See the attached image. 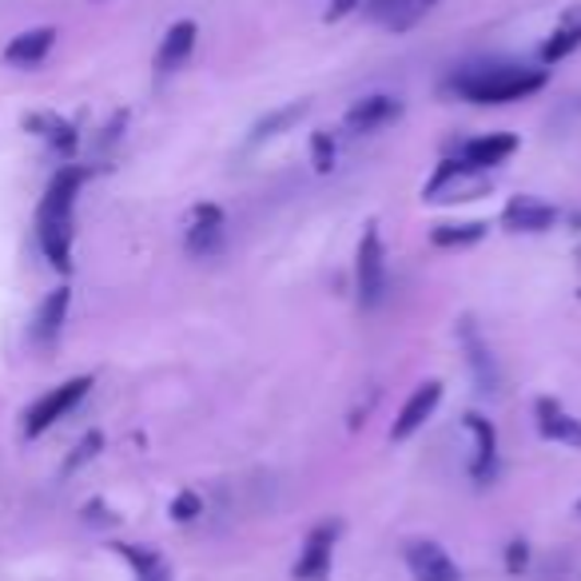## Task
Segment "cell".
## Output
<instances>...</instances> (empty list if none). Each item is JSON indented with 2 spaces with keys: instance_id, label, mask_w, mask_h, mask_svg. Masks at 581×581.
Segmentation results:
<instances>
[{
  "instance_id": "1",
  "label": "cell",
  "mask_w": 581,
  "mask_h": 581,
  "mask_svg": "<svg viewBox=\"0 0 581 581\" xmlns=\"http://www.w3.org/2000/svg\"><path fill=\"white\" fill-rule=\"evenodd\" d=\"M549 84V68H526V65H483V68H462L450 80L454 96L466 104H514V100H530Z\"/></svg>"
},
{
  "instance_id": "2",
  "label": "cell",
  "mask_w": 581,
  "mask_h": 581,
  "mask_svg": "<svg viewBox=\"0 0 581 581\" xmlns=\"http://www.w3.org/2000/svg\"><path fill=\"white\" fill-rule=\"evenodd\" d=\"M483 196H490V172L462 164L458 155L439 160V167L430 172L427 187H422L427 204H474V199Z\"/></svg>"
},
{
  "instance_id": "3",
  "label": "cell",
  "mask_w": 581,
  "mask_h": 581,
  "mask_svg": "<svg viewBox=\"0 0 581 581\" xmlns=\"http://www.w3.org/2000/svg\"><path fill=\"white\" fill-rule=\"evenodd\" d=\"M355 291H359V307L374 311L386 295V247L379 235V223H367L355 247Z\"/></svg>"
},
{
  "instance_id": "4",
  "label": "cell",
  "mask_w": 581,
  "mask_h": 581,
  "mask_svg": "<svg viewBox=\"0 0 581 581\" xmlns=\"http://www.w3.org/2000/svg\"><path fill=\"white\" fill-rule=\"evenodd\" d=\"M92 391V374H77V379H68V383L53 386L48 395H40L33 406H28V415H24V439H40L45 430H53L56 422L65 415H72Z\"/></svg>"
},
{
  "instance_id": "5",
  "label": "cell",
  "mask_w": 581,
  "mask_h": 581,
  "mask_svg": "<svg viewBox=\"0 0 581 581\" xmlns=\"http://www.w3.org/2000/svg\"><path fill=\"white\" fill-rule=\"evenodd\" d=\"M454 335H458V347H462V355H466V367H470L478 391L490 398L502 395V367H498V359H493L490 342L483 339V327L474 323V315H462Z\"/></svg>"
},
{
  "instance_id": "6",
  "label": "cell",
  "mask_w": 581,
  "mask_h": 581,
  "mask_svg": "<svg viewBox=\"0 0 581 581\" xmlns=\"http://www.w3.org/2000/svg\"><path fill=\"white\" fill-rule=\"evenodd\" d=\"M339 522H318L307 534L303 549H299L295 566H291V578L295 581H327L335 570V542H339Z\"/></svg>"
},
{
  "instance_id": "7",
  "label": "cell",
  "mask_w": 581,
  "mask_h": 581,
  "mask_svg": "<svg viewBox=\"0 0 581 581\" xmlns=\"http://www.w3.org/2000/svg\"><path fill=\"white\" fill-rule=\"evenodd\" d=\"M223 208L220 204H196L191 216H187V235H184V247L191 259H211V255H220L223 247Z\"/></svg>"
},
{
  "instance_id": "8",
  "label": "cell",
  "mask_w": 581,
  "mask_h": 581,
  "mask_svg": "<svg viewBox=\"0 0 581 581\" xmlns=\"http://www.w3.org/2000/svg\"><path fill=\"white\" fill-rule=\"evenodd\" d=\"M462 427L470 434L474 442V454H470V478L478 486H490L498 478V430L486 415L470 410V415H462Z\"/></svg>"
},
{
  "instance_id": "9",
  "label": "cell",
  "mask_w": 581,
  "mask_h": 581,
  "mask_svg": "<svg viewBox=\"0 0 581 581\" xmlns=\"http://www.w3.org/2000/svg\"><path fill=\"white\" fill-rule=\"evenodd\" d=\"M439 0H362L359 9L371 24H383L386 33H410L434 12Z\"/></svg>"
},
{
  "instance_id": "10",
  "label": "cell",
  "mask_w": 581,
  "mask_h": 581,
  "mask_svg": "<svg viewBox=\"0 0 581 581\" xmlns=\"http://www.w3.org/2000/svg\"><path fill=\"white\" fill-rule=\"evenodd\" d=\"M439 403H442V383H439V379H427V383H418L415 395L406 398L403 410H398L395 427H391V442L415 439L418 430L427 427V418H434Z\"/></svg>"
},
{
  "instance_id": "11",
  "label": "cell",
  "mask_w": 581,
  "mask_h": 581,
  "mask_svg": "<svg viewBox=\"0 0 581 581\" xmlns=\"http://www.w3.org/2000/svg\"><path fill=\"white\" fill-rule=\"evenodd\" d=\"M89 179V167H77V164H65L60 172L53 176L48 184L45 199H40V208H36V220H72V208H77V196L80 187Z\"/></svg>"
},
{
  "instance_id": "12",
  "label": "cell",
  "mask_w": 581,
  "mask_h": 581,
  "mask_svg": "<svg viewBox=\"0 0 581 581\" xmlns=\"http://www.w3.org/2000/svg\"><path fill=\"white\" fill-rule=\"evenodd\" d=\"M398 116H403V100L386 96V92H374V96L355 100L351 108H347V116H342V124H347L351 136H371L379 128H386V124H395Z\"/></svg>"
},
{
  "instance_id": "13",
  "label": "cell",
  "mask_w": 581,
  "mask_h": 581,
  "mask_svg": "<svg viewBox=\"0 0 581 581\" xmlns=\"http://www.w3.org/2000/svg\"><path fill=\"white\" fill-rule=\"evenodd\" d=\"M554 223H558V208L546 204V199H537V196L506 199V208H502L506 231H514V235H546Z\"/></svg>"
},
{
  "instance_id": "14",
  "label": "cell",
  "mask_w": 581,
  "mask_h": 581,
  "mask_svg": "<svg viewBox=\"0 0 581 581\" xmlns=\"http://www.w3.org/2000/svg\"><path fill=\"white\" fill-rule=\"evenodd\" d=\"M406 570L415 581H462V570L439 542H410L406 546Z\"/></svg>"
},
{
  "instance_id": "15",
  "label": "cell",
  "mask_w": 581,
  "mask_h": 581,
  "mask_svg": "<svg viewBox=\"0 0 581 581\" xmlns=\"http://www.w3.org/2000/svg\"><path fill=\"white\" fill-rule=\"evenodd\" d=\"M534 418H537V434L546 442H561V446L581 450V418H573L558 398H549V395L537 398Z\"/></svg>"
},
{
  "instance_id": "16",
  "label": "cell",
  "mask_w": 581,
  "mask_h": 581,
  "mask_svg": "<svg viewBox=\"0 0 581 581\" xmlns=\"http://www.w3.org/2000/svg\"><path fill=\"white\" fill-rule=\"evenodd\" d=\"M514 152H518V136L486 132V136H474V140L462 143L458 160H462V164L478 167V172H493V167H502Z\"/></svg>"
},
{
  "instance_id": "17",
  "label": "cell",
  "mask_w": 581,
  "mask_h": 581,
  "mask_svg": "<svg viewBox=\"0 0 581 581\" xmlns=\"http://www.w3.org/2000/svg\"><path fill=\"white\" fill-rule=\"evenodd\" d=\"M196 40H199V24L196 21L172 24V28L164 33V40H160V48H155V72H160V77L179 72V68L191 60V53H196Z\"/></svg>"
},
{
  "instance_id": "18",
  "label": "cell",
  "mask_w": 581,
  "mask_h": 581,
  "mask_svg": "<svg viewBox=\"0 0 581 581\" xmlns=\"http://www.w3.org/2000/svg\"><path fill=\"white\" fill-rule=\"evenodd\" d=\"M578 48H581V4H570V9L561 12V21L554 24V33L542 40L537 60H542V68H554L561 60H570Z\"/></svg>"
},
{
  "instance_id": "19",
  "label": "cell",
  "mask_w": 581,
  "mask_h": 581,
  "mask_svg": "<svg viewBox=\"0 0 581 581\" xmlns=\"http://www.w3.org/2000/svg\"><path fill=\"white\" fill-rule=\"evenodd\" d=\"M68 307H72V291H68V287H56V291H48V295L40 299V307H36V318H33L36 347H45V351L48 347H56L60 330H65Z\"/></svg>"
},
{
  "instance_id": "20",
  "label": "cell",
  "mask_w": 581,
  "mask_h": 581,
  "mask_svg": "<svg viewBox=\"0 0 581 581\" xmlns=\"http://www.w3.org/2000/svg\"><path fill=\"white\" fill-rule=\"evenodd\" d=\"M36 240H40V252L56 271H72V240H77L72 220H36Z\"/></svg>"
},
{
  "instance_id": "21",
  "label": "cell",
  "mask_w": 581,
  "mask_h": 581,
  "mask_svg": "<svg viewBox=\"0 0 581 581\" xmlns=\"http://www.w3.org/2000/svg\"><path fill=\"white\" fill-rule=\"evenodd\" d=\"M53 45H56L53 24H45V28H28V33L12 36L9 45H4V60H9L12 68H36V65H45V56L53 53Z\"/></svg>"
},
{
  "instance_id": "22",
  "label": "cell",
  "mask_w": 581,
  "mask_h": 581,
  "mask_svg": "<svg viewBox=\"0 0 581 581\" xmlns=\"http://www.w3.org/2000/svg\"><path fill=\"white\" fill-rule=\"evenodd\" d=\"M303 116H307V100H291V104H283V108H271L267 116H259V120L252 124V132H247V148H264V143L279 140V136L291 132Z\"/></svg>"
},
{
  "instance_id": "23",
  "label": "cell",
  "mask_w": 581,
  "mask_h": 581,
  "mask_svg": "<svg viewBox=\"0 0 581 581\" xmlns=\"http://www.w3.org/2000/svg\"><path fill=\"white\" fill-rule=\"evenodd\" d=\"M116 554H120L128 566H132V573H136V581H172L167 578V566H164V558L155 554L152 546H132V542H116Z\"/></svg>"
},
{
  "instance_id": "24",
  "label": "cell",
  "mask_w": 581,
  "mask_h": 581,
  "mask_svg": "<svg viewBox=\"0 0 581 581\" xmlns=\"http://www.w3.org/2000/svg\"><path fill=\"white\" fill-rule=\"evenodd\" d=\"M486 240V223L466 220V223H439L430 231V243L442 247V252H458V247H474V243Z\"/></svg>"
},
{
  "instance_id": "25",
  "label": "cell",
  "mask_w": 581,
  "mask_h": 581,
  "mask_svg": "<svg viewBox=\"0 0 581 581\" xmlns=\"http://www.w3.org/2000/svg\"><path fill=\"white\" fill-rule=\"evenodd\" d=\"M335 160H339V143H335V136H330L327 128L311 132V164H315L318 176H330V172H335Z\"/></svg>"
},
{
  "instance_id": "26",
  "label": "cell",
  "mask_w": 581,
  "mask_h": 581,
  "mask_svg": "<svg viewBox=\"0 0 581 581\" xmlns=\"http://www.w3.org/2000/svg\"><path fill=\"white\" fill-rule=\"evenodd\" d=\"M45 140H48V148L60 155V160H72V155H77V148H80L77 124H68V120H56V128L45 136Z\"/></svg>"
},
{
  "instance_id": "27",
  "label": "cell",
  "mask_w": 581,
  "mask_h": 581,
  "mask_svg": "<svg viewBox=\"0 0 581 581\" xmlns=\"http://www.w3.org/2000/svg\"><path fill=\"white\" fill-rule=\"evenodd\" d=\"M167 514H172V522L187 526V522H196V518L204 514V498H199L196 490H179L176 498H172V506H167Z\"/></svg>"
},
{
  "instance_id": "28",
  "label": "cell",
  "mask_w": 581,
  "mask_h": 581,
  "mask_svg": "<svg viewBox=\"0 0 581 581\" xmlns=\"http://www.w3.org/2000/svg\"><path fill=\"white\" fill-rule=\"evenodd\" d=\"M100 446H104V434H100V430H89V434H84V439L77 442V450L68 454L65 470H68V474H72V470H80L84 462H92V458H96V454H100Z\"/></svg>"
},
{
  "instance_id": "29",
  "label": "cell",
  "mask_w": 581,
  "mask_h": 581,
  "mask_svg": "<svg viewBox=\"0 0 581 581\" xmlns=\"http://www.w3.org/2000/svg\"><path fill=\"white\" fill-rule=\"evenodd\" d=\"M530 566V546L522 542V537H514L510 546H506V570L510 573H522Z\"/></svg>"
},
{
  "instance_id": "30",
  "label": "cell",
  "mask_w": 581,
  "mask_h": 581,
  "mask_svg": "<svg viewBox=\"0 0 581 581\" xmlns=\"http://www.w3.org/2000/svg\"><path fill=\"white\" fill-rule=\"evenodd\" d=\"M56 120H60V116H56V112H28V116H24V132H33V136H48L56 128Z\"/></svg>"
},
{
  "instance_id": "31",
  "label": "cell",
  "mask_w": 581,
  "mask_h": 581,
  "mask_svg": "<svg viewBox=\"0 0 581 581\" xmlns=\"http://www.w3.org/2000/svg\"><path fill=\"white\" fill-rule=\"evenodd\" d=\"M362 0H327V12H323V21L327 24H339L342 16H351L355 9H359Z\"/></svg>"
},
{
  "instance_id": "32",
  "label": "cell",
  "mask_w": 581,
  "mask_h": 581,
  "mask_svg": "<svg viewBox=\"0 0 581 581\" xmlns=\"http://www.w3.org/2000/svg\"><path fill=\"white\" fill-rule=\"evenodd\" d=\"M84 522H116L112 510H104V502H89L84 506Z\"/></svg>"
},
{
  "instance_id": "33",
  "label": "cell",
  "mask_w": 581,
  "mask_h": 581,
  "mask_svg": "<svg viewBox=\"0 0 581 581\" xmlns=\"http://www.w3.org/2000/svg\"><path fill=\"white\" fill-rule=\"evenodd\" d=\"M570 228H578V231H581V211H573V216H570Z\"/></svg>"
},
{
  "instance_id": "34",
  "label": "cell",
  "mask_w": 581,
  "mask_h": 581,
  "mask_svg": "<svg viewBox=\"0 0 581 581\" xmlns=\"http://www.w3.org/2000/svg\"><path fill=\"white\" fill-rule=\"evenodd\" d=\"M578 514H581V498H578Z\"/></svg>"
},
{
  "instance_id": "35",
  "label": "cell",
  "mask_w": 581,
  "mask_h": 581,
  "mask_svg": "<svg viewBox=\"0 0 581 581\" xmlns=\"http://www.w3.org/2000/svg\"><path fill=\"white\" fill-rule=\"evenodd\" d=\"M578 259H581V252H578Z\"/></svg>"
},
{
  "instance_id": "36",
  "label": "cell",
  "mask_w": 581,
  "mask_h": 581,
  "mask_svg": "<svg viewBox=\"0 0 581 581\" xmlns=\"http://www.w3.org/2000/svg\"><path fill=\"white\" fill-rule=\"evenodd\" d=\"M578 295H581V291H578Z\"/></svg>"
}]
</instances>
